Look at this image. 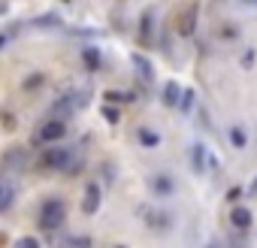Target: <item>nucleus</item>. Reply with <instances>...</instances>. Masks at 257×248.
Returning <instances> with one entry per match:
<instances>
[{
  "instance_id": "1",
  "label": "nucleus",
  "mask_w": 257,
  "mask_h": 248,
  "mask_svg": "<svg viewBox=\"0 0 257 248\" xmlns=\"http://www.w3.org/2000/svg\"><path fill=\"white\" fill-rule=\"evenodd\" d=\"M64 218H67V209H64L61 200H46V203H43V209H40V224H43L46 230H58V227L64 224Z\"/></svg>"
},
{
  "instance_id": "2",
  "label": "nucleus",
  "mask_w": 257,
  "mask_h": 248,
  "mask_svg": "<svg viewBox=\"0 0 257 248\" xmlns=\"http://www.w3.org/2000/svg\"><path fill=\"white\" fill-rule=\"evenodd\" d=\"M46 164L52 170H70L73 167V149H64V146H52L46 152Z\"/></svg>"
},
{
  "instance_id": "3",
  "label": "nucleus",
  "mask_w": 257,
  "mask_h": 248,
  "mask_svg": "<svg viewBox=\"0 0 257 248\" xmlns=\"http://www.w3.org/2000/svg\"><path fill=\"white\" fill-rule=\"evenodd\" d=\"M188 152H191V167H194V173L203 176V173L209 170V149H206L203 143H194Z\"/></svg>"
},
{
  "instance_id": "4",
  "label": "nucleus",
  "mask_w": 257,
  "mask_h": 248,
  "mask_svg": "<svg viewBox=\"0 0 257 248\" xmlns=\"http://www.w3.org/2000/svg\"><path fill=\"white\" fill-rule=\"evenodd\" d=\"M64 134H67V124L55 118V121L43 124V131H40V140H43V143H58V140H64Z\"/></svg>"
},
{
  "instance_id": "5",
  "label": "nucleus",
  "mask_w": 257,
  "mask_h": 248,
  "mask_svg": "<svg viewBox=\"0 0 257 248\" xmlns=\"http://www.w3.org/2000/svg\"><path fill=\"white\" fill-rule=\"evenodd\" d=\"M194 31H197V7H188L179 16V34L182 37H194Z\"/></svg>"
},
{
  "instance_id": "6",
  "label": "nucleus",
  "mask_w": 257,
  "mask_h": 248,
  "mask_svg": "<svg viewBox=\"0 0 257 248\" xmlns=\"http://www.w3.org/2000/svg\"><path fill=\"white\" fill-rule=\"evenodd\" d=\"M152 191H155L158 197H170V194L176 191V182H173L167 173H155V176H152Z\"/></svg>"
},
{
  "instance_id": "7",
  "label": "nucleus",
  "mask_w": 257,
  "mask_h": 248,
  "mask_svg": "<svg viewBox=\"0 0 257 248\" xmlns=\"http://www.w3.org/2000/svg\"><path fill=\"white\" fill-rule=\"evenodd\" d=\"M97 209H100V188L91 182V185L85 188V197H82V212H85V215H94Z\"/></svg>"
},
{
  "instance_id": "8",
  "label": "nucleus",
  "mask_w": 257,
  "mask_h": 248,
  "mask_svg": "<svg viewBox=\"0 0 257 248\" xmlns=\"http://www.w3.org/2000/svg\"><path fill=\"white\" fill-rule=\"evenodd\" d=\"M251 221H254L251 209H245V206H233V212H230V224H233L236 230H248Z\"/></svg>"
},
{
  "instance_id": "9",
  "label": "nucleus",
  "mask_w": 257,
  "mask_h": 248,
  "mask_svg": "<svg viewBox=\"0 0 257 248\" xmlns=\"http://www.w3.org/2000/svg\"><path fill=\"white\" fill-rule=\"evenodd\" d=\"M227 137H230V146H233L236 152H242V149L248 146V134H245L242 124H230V128H227Z\"/></svg>"
},
{
  "instance_id": "10",
  "label": "nucleus",
  "mask_w": 257,
  "mask_h": 248,
  "mask_svg": "<svg viewBox=\"0 0 257 248\" xmlns=\"http://www.w3.org/2000/svg\"><path fill=\"white\" fill-rule=\"evenodd\" d=\"M134 67H137V73H140L143 82H155V67H152L143 55H134Z\"/></svg>"
},
{
  "instance_id": "11",
  "label": "nucleus",
  "mask_w": 257,
  "mask_h": 248,
  "mask_svg": "<svg viewBox=\"0 0 257 248\" xmlns=\"http://www.w3.org/2000/svg\"><path fill=\"white\" fill-rule=\"evenodd\" d=\"M179 97H182L179 82H167V85H164V103H167V106H176V103H179Z\"/></svg>"
},
{
  "instance_id": "12",
  "label": "nucleus",
  "mask_w": 257,
  "mask_h": 248,
  "mask_svg": "<svg viewBox=\"0 0 257 248\" xmlns=\"http://www.w3.org/2000/svg\"><path fill=\"white\" fill-rule=\"evenodd\" d=\"M152 28H155V13H146L143 22H140V37H143V40H152V37H155Z\"/></svg>"
},
{
  "instance_id": "13",
  "label": "nucleus",
  "mask_w": 257,
  "mask_h": 248,
  "mask_svg": "<svg viewBox=\"0 0 257 248\" xmlns=\"http://www.w3.org/2000/svg\"><path fill=\"white\" fill-rule=\"evenodd\" d=\"M13 200H16V191L10 185H0V212H7L13 206Z\"/></svg>"
},
{
  "instance_id": "14",
  "label": "nucleus",
  "mask_w": 257,
  "mask_h": 248,
  "mask_svg": "<svg viewBox=\"0 0 257 248\" xmlns=\"http://www.w3.org/2000/svg\"><path fill=\"white\" fill-rule=\"evenodd\" d=\"M194 103H197V94H194V91H182V97H179V103H176V106H179L182 112H191V109H194Z\"/></svg>"
},
{
  "instance_id": "15",
  "label": "nucleus",
  "mask_w": 257,
  "mask_h": 248,
  "mask_svg": "<svg viewBox=\"0 0 257 248\" xmlns=\"http://www.w3.org/2000/svg\"><path fill=\"white\" fill-rule=\"evenodd\" d=\"M140 143H143V146H149V149H155V146L161 143V137H158L155 131H149V128H140Z\"/></svg>"
},
{
  "instance_id": "16",
  "label": "nucleus",
  "mask_w": 257,
  "mask_h": 248,
  "mask_svg": "<svg viewBox=\"0 0 257 248\" xmlns=\"http://www.w3.org/2000/svg\"><path fill=\"white\" fill-rule=\"evenodd\" d=\"M146 218L152 221V227H155V230H164V227H167V215H161V212H152V209H149V212H146Z\"/></svg>"
},
{
  "instance_id": "17",
  "label": "nucleus",
  "mask_w": 257,
  "mask_h": 248,
  "mask_svg": "<svg viewBox=\"0 0 257 248\" xmlns=\"http://www.w3.org/2000/svg\"><path fill=\"white\" fill-rule=\"evenodd\" d=\"M85 64H88L91 70L100 67V52H97V49H88V52H85Z\"/></svg>"
},
{
  "instance_id": "18",
  "label": "nucleus",
  "mask_w": 257,
  "mask_h": 248,
  "mask_svg": "<svg viewBox=\"0 0 257 248\" xmlns=\"http://www.w3.org/2000/svg\"><path fill=\"white\" fill-rule=\"evenodd\" d=\"M37 25H43V28H58L61 19H55V16H43V19H37Z\"/></svg>"
},
{
  "instance_id": "19",
  "label": "nucleus",
  "mask_w": 257,
  "mask_h": 248,
  "mask_svg": "<svg viewBox=\"0 0 257 248\" xmlns=\"http://www.w3.org/2000/svg\"><path fill=\"white\" fill-rule=\"evenodd\" d=\"M242 67H245V70L254 67V52H251V49H245V55H242Z\"/></svg>"
},
{
  "instance_id": "20",
  "label": "nucleus",
  "mask_w": 257,
  "mask_h": 248,
  "mask_svg": "<svg viewBox=\"0 0 257 248\" xmlns=\"http://www.w3.org/2000/svg\"><path fill=\"white\" fill-rule=\"evenodd\" d=\"M40 85H43V76H40V73H37V76H28V82H25L28 91H31V88H40Z\"/></svg>"
},
{
  "instance_id": "21",
  "label": "nucleus",
  "mask_w": 257,
  "mask_h": 248,
  "mask_svg": "<svg viewBox=\"0 0 257 248\" xmlns=\"http://www.w3.org/2000/svg\"><path fill=\"white\" fill-rule=\"evenodd\" d=\"M103 115H106L109 121H118V112H112V109H103Z\"/></svg>"
},
{
  "instance_id": "22",
  "label": "nucleus",
  "mask_w": 257,
  "mask_h": 248,
  "mask_svg": "<svg viewBox=\"0 0 257 248\" xmlns=\"http://www.w3.org/2000/svg\"><path fill=\"white\" fill-rule=\"evenodd\" d=\"M242 7H257V0H242Z\"/></svg>"
},
{
  "instance_id": "23",
  "label": "nucleus",
  "mask_w": 257,
  "mask_h": 248,
  "mask_svg": "<svg viewBox=\"0 0 257 248\" xmlns=\"http://www.w3.org/2000/svg\"><path fill=\"white\" fill-rule=\"evenodd\" d=\"M4 13H7V4H0V16H4Z\"/></svg>"
},
{
  "instance_id": "24",
  "label": "nucleus",
  "mask_w": 257,
  "mask_h": 248,
  "mask_svg": "<svg viewBox=\"0 0 257 248\" xmlns=\"http://www.w3.org/2000/svg\"><path fill=\"white\" fill-rule=\"evenodd\" d=\"M251 188H254V191H257V179H254V185H251Z\"/></svg>"
},
{
  "instance_id": "25",
  "label": "nucleus",
  "mask_w": 257,
  "mask_h": 248,
  "mask_svg": "<svg viewBox=\"0 0 257 248\" xmlns=\"http://www.w3.org/2000/svg\"><path fill=\"white\" fill-rule=\"evenodd\" d=\"M4 43H7V40H4V37H0V46H4Z\"/></svg>"
}]
</instances>
